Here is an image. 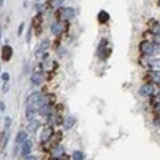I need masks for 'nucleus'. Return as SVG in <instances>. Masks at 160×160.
<instances>
[{
    "label": "nucleus",
    "instance_id": "31",
    "mask_svg": "<svg viewBox=\"0 0 160 160\" xmlns=\"http://www.w3.org/2000/svg\"><path fill=\"white\" fill-rule=\"evenodd\" d=\"M158 6L160 7V0H159V1H158Z\"/></svg>",
    "mask_w": 160,
    "mask_h": 160
},
{
    "label": "nucleus",
    "instance_id": "17",
    "mask_svg": "<svg viewBox=\"0 0 160 160\" xmlns=\"http://www.w3.org/2000/svg\"><path fill=\"white\" fill-rule=\"evenodd\" d=\"M148 65L151 68H157L160 69V58H156V59H152L149 62H148Z\"/></svg>",
    "mask_w": 160,
    "mask_h": 160
},
{
    "label": "nucleus",
    "instance_id": "18",
    "mask_svg": "<svg viewBox=\"0 0 160 160\" xmlns=\"http://www.w3.org/2000/svg\"><path fill=\"white\" fill-rule=\"evenodd\" d=\"M49 40L48 39H44L42 42V43H40V46H39V51H44L46 50L48 47H49Z\"/></svg>",
    "mask_w": 160,
    "mask_h": 160
},
{
    "label": "nucleus",
    "instance_id": "15",
    "mask_svg": "<svg viewBox=\"0 0 160 160\" xmlns=\"http://www.w3.org/2000/svg\"><path fill=\"white\" fill-rule=\"evenodd\" d=\"M51 32L55 35H59L62 32V26L59 23H55L51 26Z\"/></svg>",
    "mask_w": 160,
    "mask_h": 160
},
{
    "label": "nucleus",
    "instance_id": "33",
    "mask_svg": "<svg viewBox=\"0 0 160 160\" xmlns=\"http://www.w3.org/2000/svg\"><path fill=\"white\" fill-rule=\"evenodd\" d=\"M159 96H160V92H159Z\"/></svg>",
    "mask_w": 160,
    "mask_h": 160
},
{
    "label": "nucleus",
    "instance_id": "27",
    "mask_svg": "<svg viewBox=\"0 0 160 160\" xmlns=\"http://www.w3.org/2000/svg\"><path fill=\"white\" fill-rule=\"evenodd\" d=\"M0 110H1V111L5 110V104L3 102H0Z\"/></svg>",
    "mask_w": 160,
    "mask_h": 160
},
{
    "label": "nucleus",
    "instance_id": "1",
    "mask_svg": "<svg viewBox=\"0 0 160 160\" xmlns=\"http://www.w3.org/2000/svg\"><path fill=\"white\" fill-rule=\"evenodd\" d=\"M140 51L144 55H151L154 52L153 43L148 40H143L140 43Z\"/></svg>",
    "mask_w": 160,
    "mask_h": 160
},
{
    "label": "nucleus",
    "instance_id": "5",
    "mask_svg": "<svg viewBox=\"0 0 160 160\" xmlns=\"http://www.w3.org/2000/svg\"><path fill=\"white\" fill-rule=\"evenodd\" d=\"M52 135H53V129L51 127L45 128L42 132V134H40V140L45 143V141H47L52 137Z\"/></svg>",
    "mask_w": 160,
    "mask_h": 160
},
{
    "label": "nucleus",
    "instance_id": "32",
    "mask_svg": "<svg viewBox=\"0 0 160 160\" xmlns=\"http://www.w3.org/2000/svg\"><path fill=\"white\" fill-rule=\"evenodd\" d=\"M36 1H39V0H36Z\"/></svg>",
    "mask_w": 160,
    "mask_h": 160
},
{
    "label": "nucleus",
    "instance_id": "2",
    "mask_svg": "<svg viewBox=\"0 0 160 160\" xmlns=\"http://www.w3.org/2000/svg\"><path fill=\"white\" fill-rule=\"evenodd\" d=\"M42 101V94H40V92H38V91L32 92V94L29 95V98H28V103L32 104V105L38 104V105L40 106Z\"/></svg>",
    "mask_w": 160,
    "mask_h": 160
},
{
    "label": "nucleus",
    "instance_id": "25",
    "mask_svg": "<svg viewBox=\"0 0 160 160\" xmlns=\"http://www.w3.org/2000/svg\"><path fill=\"white\" fill-rule=\"evenodd\" d=\"M62 2H63V0H55V1H54V5L55 6H59V5L62 4Z\"/></svg>",
    "mask_w": 160,
    "mask_h": 160
},
{
    "label": "nucleus",
    "instance_id": "6",
    "mask_svg": "<svg viewBox=\"0 0 160 160\" xmlns=\"http://www.w3.org/2000/svg\"><path fill=\"white\" fill-rule=\"evenodd\" d=\"M35 113H36V110L35 108V106L32 105V104H29L27 108H26V118H27V120L29 121L33 120V118L35 116Z\"/></svg>",
    "mask_w": 160,
    "mask_h": 160
},
{
    "label": "nucleus",
    "instance_id": "30",
    "mask_svg": "<svg viewBox=\"0 0 160 160\" xmlns=\"http://www.w3.org/2000/svg\"><path fill=\"white\" fill-rule=\"evenodd\" d=\"M0 38H1V29H0Z\"/></svg>",
    "mask_w": 160,
    "mask_h": 160
},
{
    "label": "nucleus",
    "instance_id": "21",
    "mask_svg": "<svg viewBox=\"0 0 160 160\" xmlns=\"http://www.w3.org/2000/svg\"><path fill=\"white\" fill-rule=\"evenodd\" d=\"M31 38H32V28H29L28 29V32H27V36H26V40L29 42V40H31Z\"/></svg>",
    "mask_w": 160,
    "mask_h": 160
},
{
    "label": "nucleus",
    "instance_id": "19",
    "mask_svg": "<svg viewBox=\"0 0 160 160\" xmlns=\"http://www.w3.org/2000/svg\"><path fill=\"white\" fill-rule=\"evenodd\" d=\"M85 156H84V153L82 151H79L77 150L73 153V159L74 160H84Z\"/></svg>",
    "mask_w": 160,
    "mask_h": 160
},
{
    "label": "nucleus",
    "instance_id": "26",
    "mask_svg": "<svg viewBox=\"0 0 160 160\" xmlns=\"http://www.w3.org/2000/svg\"><path fill=\"white\" fill-rule=\"evenodd\" d=\"M25 160H36V157L35 156H27V157L25 158Z\"/></svg>",
    "mask_w": 160,
    "mask_h": 160
},
{
    "label": "nucleus",
    "instance_id": "12",
    "mask_svg": "<svg viewBox=\"0 0 160 160\" xmlns=\"http://www.w3.org/2000/svg\"><path fill=\"white\" fill-rule=\"evenodd\" d=\"M75 123H76V119L75 118L72 117V116L68 117L64 122V129L65 130L72 129L74 127V125H75Z\"/></svg>",
    "mask_w": 160,
    "mask_h": 160
},
{
    "label": "nucleus",
    "instance_id": "23",
    "mask_svg": "<svg viewBox=\"0 0 160 160\" xmlns=\"http://www.w3.org/2000/svg\"><path fill=\"white\" fill-rule=\"evenodd\" d=\"M9 79H10V77H9V74H8V73H3V74H2V80H3V81L8 82Z\"/></svg>",
    "mask_w": 160,
    "mask_h": 160
},
{
    "label": "nucleus",
    "instance_id": "7",
    "mask_svg": "<svg viewBox=\"0 0 160 160\" xmlns=\"http://www.w3.org/2000/svg\"><path fill=\"white\" fill-rule=\"evenodd\" d=\"M32 140H25L23 146H22V155L27 156L28 154H29V152H31V150H32Z\"/></svg>",
    "mask_w": 160,
    "mask_h": 160
},
{
    "label": "nucleus",
    "instance_id": "8",
    "mask_svg": "<svg viewBox=\"0 0 160 160\" xmlns=\"http://www.w3.org/2000/svg\"><path fill=\"white\" fill-rule=\"evenodd\" d=\"M62 17L66 20H70L75 17V10L71 7H67V8L63 9L62 11Z\"/></svg>",
    "mask_w": 160,
    "mask_h": 160
},
{
    "label": "nucleus",
    "instance_id": "24",
    "mask_svg": "<svg viewBox=\"0 0 160 160\" xmlns=\"http://www.w3.org/2000/svg\"><path fill=\"white\" fill-rule=\"evenodd\" d=\"M23 29H24V23H22L20 25V27H19V31H18V35H19L22 33V32H23Z\"/></svg>",
    "mask_w": 160,
    "mask_h": 160
},
{
    "label": "nucleus",
    "instance_id": "14",
    "mask_svg": "<svg viewBox=\"0 0 160 160\" xmlns=\"http://www.w3.org/2000/svg\"><path fill=\"white\" fill-rule=\"evenodd\" d=\"M27 137H28V134L24 131H21V132L18 133V135L16 137V140H16L17 143H22L27 140Z\"/></svg>",
    "mask_w": 160,
    "mask_h": 160
},
{
    "label": "nucleus",
    "instance_id": "9",
    "mask_svg": "<svg viewBox=\"0 0 160 160\" xmlns=\"http://www.w3.org/2000/svg\"><path fill=\"white\" fill-rule=\"evenodd\" d=\"M39 126H40V124L38 120H32V121H29V125L27 126V130L29 133H35L38 130Z\"/></svg>",
    "mask_w": 160,
    "mask_h": 160
},
{
    "label": "nucleus",
    "instance_id": "10",
    "mask_svg": "<svg viewBox=\"0 0 160 160\" xmlns=\"http://www.w3.org/2000/svg\"><path fill=\"white\" fill-rule=\"evenodd\" d=\"M31 81H32V83L33 85H38L42 83V81H43V75L40 72H38V73H35V74H32V76L31 77Z\"/></svg>",
    "mask_w": 160,
    "mask_h": 160
},
{
    "label": "nucleus",
    "instance_id": "29",
    "mask_svg": "<svg viewBox=\"0 0 160 160\" xmlns=\"http://www.w3.org/2000/svg\"><path fill=\"white\" fill-rule=\"evenodd\" d=\"M3 3V0H0V4H2Z\"/></svg>",
    "mask_w": 160,
    "mask_h": 160
},
{
    "label": "nucleus",
    "instance_id": "20",
    "mask_svg": "<svg viewBox=\"0 0 160 160\" xmlns=\"http://www.w3.org/2000/svg\"><path fill=\"white\" fill-rule=\"evenodd\" d=\"M33 25L35 26V27H38V26L40 25V23H42V17H40V15H38V16H35V18H33Z\"/></svg>",
    "mask_w": 160,
    "mask_h": 160
},
{
    "label": "nucleus",
    "instance_id": "4",
    "mask_svg": "<svg viewBox=\"0 0 160 160\" xmlns=\"http://www.w3.org/2000/svg\"><path fill=\"white\" fill-rule=\"evenodd\" d=\"M13 55V48L10 45H4L2 47L1 57L4 61H9Z\"/></svg>",
    "mask_w": 160,
    "mask_h": 160
},
{
    "label": "nucleus",
    "instance_id": "22",
    "mask_svg": "<svg viewBox=\"0 0 160 160\" xmlns=\"http://www.w3.org/2000/svg\"><path fill=\"white\" fill-rule=\"evenodd\" d=\"M11 118L10 117H6L5 118V128H9L11 126Z\"/></svg>",
    "mask_w": 160,
    "mask_h": 160
},
{
    "label": "nucleus",
    "instance_id": "11",
    "mask_svg": "<svg viewBox=\"0 0 160 160\" xmlns=\"http://www.w3.org/2000/svg\"><path fill=\"white\" fill-rule=\"evenodd\" d=\"M109 14L106 12V11H100V12L98 13L97 15V19H98V22L100 24H105L107 23V22L109 21Z\"/></svg>",
    "mask_w": 160,
    "mask_h": 160
},
{
    "label": "nucleus",
    "instance_id": "16",
    "mask_svg": "<svg viewBox=\"0 0 160 160\" xmlns=\"http://www.w3.org/2000/svg\"><path fill=\"white\" fill-rule=\"evenodd\" d=\"M150 32H151L152 35L160 36V24L156 23V22L152 24L151 27H150Z\"/></svg>",
    "mask_w": 160,
    "mask_h": 160
},
{
    "label": "nucleus",
    "instance_id": "28",
    "mask_svg": "<svg viewBox=\"0 0 160 160\" xmlns=\"http://www.w3.org/2000/svg\"><path fill=\"white\" fill-rule=\"evenodd\" d=\"M157 110L160 111V104H158V106H157Z\"/></svg>",
    "mask_w": 160,
    "mask_h": 160
},
{
    "label": "nucleus",
    "instance_id": "13",
    "mask_svg": "<svg viewBox=\"0 0 160 160\" xmlns=\"http://www.w3.org/2000/svg\"><path fill=\"white\" fill-rule=\"evenodd\" d=\"M149 77L155 84L160 85V71H152L149 73Z\"/></svg>",
    "mask_w": 160,
    "mask_h": 160
},
{
    "label": "nucleus",
    "instance_id": "3",
    "mask_svg": "<svg viewBox=\"0 0 160 160\" xmlns=\"http://www.w3.org/2000/svg\"><path fill=\"white\" fill-rule=\"evenodd\" d=\"M153 92H154V87L149 84L143 85L139 90V94L141 96H149L153 94Z\"/></svg>",
    "mask_w": 160,
    "mask_h": 160
}]
</instances>
